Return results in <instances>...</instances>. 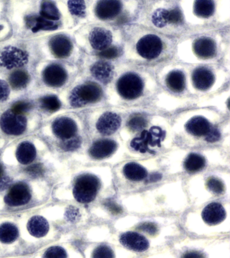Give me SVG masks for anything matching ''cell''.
Masks as SVG:
<instances>
[{
	"label": "cell",
	"instance_id": "cell-27",
	"mask_svg": "<svg viewBox=\"0 0 230 258\" xmlns=\"http://www.w3.org/2000/svg\"><path fill=\"white\" fill-rule=\"evenodd\" d=\"M167 84L174 92H181L185 88V76L182 72L174 71L167 78Z\"/></svg>",
	"mask_w": 230,
	"mask_h": 258
},
{
	"label": "cell",
	"instance_id": "cell-31",
	"mask_svg": "<svg viewBox=\"0 0 230 258\" xmlns=\"http://www.w3.org/2000/svg\"><path fill=\"white\" fill-rule=\"evenodd\" d=\"M215 5L213 0H196L195 12L200 17L208 18L213 15Z\"/></svg>",
	"mask_w": 230,
	"mask_h": 258
},
{
	"label": "cell",
	"instance_id": "cell-26",
	"mask_svg": "<svg viewBox=\"0 0 230 258\" xmlns=\"http://www.w3.org/2000/svg\"><path fill=\"white\" fill-rule=\"evenodd\" d=\"M18 236L19 230L13 224L7 223L0 225V241L11 243L17 240Z\"/></svg>",
	"mask_w": 230,
	"mask_h": 258
},
{
	"label": "cell",
	"instance_id": "cell-34",
	"mask_svg": "<svg viewBox=\"0 0 230 258\" xmlns=\"http://www.w3.org/2000/svg\"><path fill=\"white\" fill-rule=\"evenodd\" d=\"M68 8L74 16L83 17L85 16L86 6L83 0H69Z\"/></svg>",
	"mask_w": 230,
	"mask_h": 258
},
{
	"label": "cell",
	"instance_id": "cell-2",
	"mask_svg": "<svg viewBox=\"0 0 230 258\" xmlns=\"http://www.w3.org/2000/svg\"><path fill=\"white\" fill-rule=\"evenodd\" d=\"M102 96V90L98 84L87 82L76 87L70 96V104L74 107H82L98 102Z\"/></svg>",
	"mask_w": 230,
	"mask_h": 258
},
{
	"label": "cell",
	"instance_id": "cell-39",
	"mask_svg": "<svg viewBox=\"0 0 230 258\" xmlns=\"http://www.w3.org/2000/svg\"><path fill=\"white\" fill-rule=\"evenodd\" d=\"M31 108L32 104L31 103L26 102V101H20V102H16L13 105L11 110L17 114H23L29 112Z\"/></svg>",
	"mask_w": 230,
	"mask_h": 258
},
{
	"label": "cell",
	"instance_id": "cell-4",
	"mask_svg": "<svg viewBox=\"0 0 230 258\" xmlns=\"http://www.w3.org/2000/svg\"><path fill=\"white\" fill-rule=\"evenodd\" d=\"M27 121L23 114H17L12 110L5 112L0 118L2 130L9 135H21L27 128Z\"/></svg>",
	"mask_w": 230,
	"mask_h": 258
},
{
	"label": "cell",
	"instance_id": "cell-47",
	"mask_svg": "<svg viewBox=\"0 0 230 258\" xmlns=\"http://www.w3.org/2000/svg\"><path fill=\"white\" fill-rule=\"evenodd\" d=\"M185 257H203V255H200L199 253H191L189 254H187V255H185Z\"/></svg>",
	"mask_w": 230,
	"mask_h": 258
},
{
	"label": "cell",
	"instance_id": "cell-10",
	"mask_svg": "<svg viewBox=\"0 0 230 258\" xmlns=\"http://www.w3.org/2000/svg\"><path fill=\"white\" fill-rule=\"evenodd\" d=\"M120 241L124 247L135 251H145L149 247L146 238L136 232H127L122 234Z\"/></svg>",
	"mask_w": 230,
	"mask_h": 258
},
{
	"label": "cell",
	"instance_id": "cell-35",
	"mask_svg": "<svg viewBox=\"0 0 230 258\" xmlns=\"http://www.w3.org/2000/svg\"><path fill=\"white\" fill-rule=\"evenodd\" d=\"M147 119L141 115H135L128 122V128L133 131L143 130L147 126Z\"/></svg>",
	"mask_w": 230,
	"mask_h": 258
},
{
	"label": "cell",
	"instance_id": "cell-21",
	"mask_svg": "<svg viewBox=\"0 0 230 258\" xmlns=\"http://www.w3.org/2000/svg\"><path fill=\"white\" fill-rule=\"evenodd\" d=\"M155 129L152 128L151 131H144L141 133L140 136L136 137L133 139L131 142V147L136 151H140V152H146L149 149V145L155 144V140L157 143H159V141L155 139Z\"/></svg>",
	"mask_w": 230,
	"mask_h": 258
},
{
	"label": "cell",
	"instance_id": "cell-16",
	"mask_svg": "<svg viewBox=\"0 0 230 258\" xmlns=\"http://www.w3.org/2000/svg\"><path fill=\"white\" fill-rule=\"evenodd\" d=\"M90 43L93 48L103 50L110 45L112 40V34L110 31L102 28H96L90 32Z\"/></svg>",
	"mask_w": 230,
	"mask_h": 258
},
{
	"label": "cell",
	"instance_id": "cell-42",
	"mask_svg": "<svg viewBox=\"0 0 230 258\" xmlns=\"http://www.w3.org/2000/svg\"><path fill=\"white\" fill-rule=\"evenodd\" d=\"M120 53V50L116 46L107 48L100 52V55L103 58H112L116 57Z\"/></svg>",
	"mask_w": 230,
	"mask_h": 258
},
{
	"label": "cell",
	"instance_id": "cell-28",
	"mask_svg": "<svg viewBox=\"0 0 230 258\" xmlns=\"http://www.w3.org/2000/svg\"><path fill=\"white\" fill-rule=\"evenodd\" d=\"M205 163V159L203 156L197 153H191L186 159L185 167L189 172H197L204 168Z\"/></svg>",
	"mask_w": 230,
	"mask_h": 258
},
{
	"label": "cell",
	"instance_id": "cell-9",
	"mask_svg": "<svg viewBox=\"0 0 230 258\" xmlns=\"http://www.w3.org/2000/svg\"><path fill=\"white\" fill-rule=\"evenodd\" d=\"M52 129L56 137L62 140H66L75 136L77 133V125L72 119L61 117L54 121Z\"/></svg>",
	"mask_w": 230,
	"mask_h": 258
},
{
	"label": "cell",
	"instance_id": "cell-17",
	"mask_svg": "<svg viewBox=\"0 0 230 258\" xmlns=\"http://www.w3.org/2000/svg\"><path fill=\"white\" fill-rule=\"evenodd\" d=\"M194 85L200 90H207L214 82V76L211 71L205 68H199L193 74Z\"/></svg>",
	"mask_w": 230,
	"mask_h": 258
},
{
	"label": "cell",
	"instance_id": "cell-33",
	"mask_svg": "<svg viewBox=\"0 0 230 258\" xmlns=\"http://www.w3.org/2000/svg\"><path fill=\"white\" fill-rule=\"evenodd\" d=\"M152 20L153 24L157 27H163L170 23L169 10H159L153 14Z\"/></svg>",
	"mask_w": 230,
	"mask_h": 258
},
{
	"label": "cell",
	"instance_id": "cell-1",
	"mask_svg": "<svg viewBox=\"0 0 230 258\" xmlns=\"http://www.w3.org/2000/svg\"><path fill=\"white\" fill-rule=\"evenodd\" d=\"M100 187V181L95 175H80L74 184V197L78 203H89L96 199Z\"/></svg>",
	"mask_w": 230,
	"mask_h": 258
},
{
	"label": "cell",
	"instance_id": "cell-8",
	"mask_svg": "<svg viewBox=\"0 0 230 258\" xmlns=\"http://www.w3.org/2000/svg\"><path fill=\"white\" fill-rule=\"evenodd\" d=\"M67 73L65 69L58 64H52L44 70L43 78L44 82L51 87H61L67 80Z\"/></svg>",
	"mask_w": 230,
	"mask_h": 258
},
{
	"label": "cell",
	"instance_id": "cell-48",
	"mask_svg": "<svg viewBox=\"0 0 230 258\" xmlns=\"http://www.w3.org/2000/svg\"><path fill=\"white\" fill-rule=\"evenodd\" d=\"M4 177V169L3 166L0 165V179Z\"/></svg>",
	"mask_w": 230,
	"mask_h": 258
},
{
	"label": "cell",
	"instance_id": "cell-20",
	"mask_svg": "<svg viewBox=\"0 0 230 258\" xmlns=\"http://www.w3.org/2000/svg\"><path fill=\"white\" fill-rule=\"evenodd\" d=\"M188 132L194 136H206L209 133L212 126L209 121L203 117H195L188 122L186 126Z\"/></svg>",
	"mask_w": 230,
	"mask_h": 258
},
{
	"label": "cell",
	"instance_id": "cell-6",
	"mask_svg": "<svg viewBox=\"0 0 230 258\" xmlns=\"http://www.w3.org/2000/svg\"><path fill=\"white\" fill-rule=\"evenodd\" d=\"M139 54L147 59H153L161 53L163 42L158 36L149 34L141 38L136 44Z\"/></svg>",
	"mask_w": 230,
	"mask_h": 258
},
{
	"label": "cell",
	"instance_id": "cell-11",
	"mask_svg": "<svg viewBox=\"0 0 230 258\" xmlns=\"http://www.w3.org/2000/svg\"><path fill=\"white\" fill-rule=\"evenodd\" d=\"M117 143L111 139H102L97 141L89 149V154L93 158L102 159L106 158L116 151Z\"/></svg>",
	"mask_w": 230,
	"mask_h": 258
},
{
	"label": "cell",
	"instance_id": "cell-14",
	"mask_svg": "<svg viewBox=\"0 0 230 258\" xmlns=\"http://www.w3.org/2000/svg\"><path fill=\"white\" fill-rule=\"evenodd\" d=\"M52 53L58 58H66L71 53L72 44L69 38L64 35H57L50 41Z\"/></svg>",
	"mask_w": 230,
	"mask_h": 258
},
{
	"label": "cell",
	"instance_id": "cell-38",
	"mask_svg": "<svg viewBox=\"0 0 230 258\" xmlns=\"http://www.w3.org/2000/svg\"><path fill=\"white\" fill-rule=\"evenodd\" d=\"M207 186L210 190L213 191V193L220 195L224 191V185L219 179L214 178H210L207 182Z\"/></svg>",
	"mask_w": 230,
	"mask_h": 258
},
{
	"label": "cell",
	"instance_id": "cell-19",
	"mask_svg": "<svg viewBox=\"0 0 230 258\" xmlns=\"http://www.w3.org/2000/svg\"><path fill=\"white\" fill-rule=\"evenodd\" d=\"M196 54L201 58H211L216 54V44L211 38H201L196 40L194 44Z\"/></svg>",
	"mask_w": 230,
	"mask_h": 258
},
{
	"label": "cell",
	"instance_id": "cell-18",
	"mask_svg": "<svg viewBox=\"0 0 230 258\" xmlns=\"http://www.w3.org/2000/svg\"><path fill=\"white\" fill-rule=\"evenodd\" d=\"M26 22L28 27L31 28L33 32L40 30H54L58 28V24L55 21L48 20L41 16H27Z\"/></svg>",
	"mask_w": 230,
	"mask_h": 258
},
{
	"label": "cell",
	"instance_id": "cell-44",
	"mask_svg": "<svg viewBox=\"0 0 230 258\" xmlns=\"http://www.w3.org/2000/svg\"><path fill=\"white\" fill-rule=\"evenodd\" d=\"M169 18H170V23L179 24L182 21V14L180 10L175 8V9L169 10Z\"/></svg>",
	"mask_w": 230,
	"mask_h": 258
},
{
	"label": "cell",
	"instance_id": "cell-13",
	"mask_svg": "<svg viewBox=\"0 0 230 258\" xmlns=\"http://www.w3.org/2000/svg\"><path fill=\"white\" fill-rule=\"evenodd\" d=\"M121 10L119 0H100L96 6V14L100 19L110 20L116 17Z\"/></svg>",
	"mask_w": 230,
	"mask_h": 258
},
{
	"label": "cell",
	"instance_id": "cell-45",
	"mask_svg": "<svg viewBox=\"0 0 230 258\" xmlns=\"http://www.w3.org/2000/svg\"><path fill=\"white\" fill-rule=\"evenodd\" d=\"M206 140L209 142H215L220 139V133L217 128L212 127L209 133L205 136Z\"/></svg>",
	"mask_w": 230,
	"mask_h": 258
},
{
	"label": "cell",
	"instance_id": "cell-32",
	"mask_svg": "<svg viewBox=\"0 0 230 258\" xmlns=\"http://www.w3.org/2000/svg\"><path fill=\"white\" fill-rule=\"evenodd\" d=\"M40 102H41L42 108L48 112H56L61 107V102L57 96H53V95L43 97L41 99Z\"/></svg>",
	"mask_w": 230,
	"mask_h": 258
},
{
	"label": "cell",
	"instance_id": "cell-40",
	"mask_svg": "<svg viewBox=\"0 0 230 258\" xmlns=\"http://www.w3.org/2000/svg\"><path fill=\"white\" fill-rule=\"evenodd\" d=\"M45 257H66V251L61 247L49 248L43 255Z\"/></svg>",
	"mask_w": 230,
	"mask_h": 258
},
{
	"label": "cell",
	"instance_id": "cell-46",
	"mask_svg": "<svg viewBox=\"0 0 230 258\" xmlns=\"http://www.w3.org/2000/svg\"><path fill=\"white\" fill-rule=\"evenodd\" d=\"M139 229L143 230V231L146 232L147 233L151 234V235H153V234L156 233L157 230L156 226L154 224L151 223L143 224V225L139 227Z\"/></svg>",
	"mask_w": 230,
	"mask_h": 258
},
{
	"label": "cell",
	"instance_id": "cell-7",
	"mask_svg": "<svg viewBox=\"0 0 230 258\" xmlns=\"http://www.w3.org/2000/svg\"><path fill=\"white\" fill-rule=\"evenodd\" d=\"M31 199V190L27 183L19 182L12 186L5 198V201L11 207H19L29 203Z\"/></svg>",
	"mask_w": 230,
	"mask_h": 258
},
{
	"label": "cell",
	"instance_id": "cell-15",
	"mask_svg": "<svg viewBox=\"0 0 230 258\" xmlns=\"http://www.w3.org/2000/svg\"><path fill=\"white\" fill-rule=\"evenodd\" d=\"M203 219L210 225H217L226 217L225 209L221 204L213 203L208 205L203 211Z\"/></svg>",
	"mask_w": 230,
	"mask_h": 258
},
{
	"label": "cell",
	"instance_id": "cell-50",
	"mask_svg": "<svg viewBox=\"0 0 230 258\" xmlns=\"http://www.w3.org/2000/svg\"><path fill=\"white\" fill-rule=\"evenodd\" d=\"M0 30H1V26H0Z\"/></svg>",
	"mask_w": 230,
	"mask_h": 258
},
{
	"label": "cell",
	"instance_id": "cell-36",
	"mask_svg": "<svg viewBox=\"0 0 230 258\" xmlns=\"http://www.w3.org/2000/svg\"><path fill=\"white\" fill-rule=\"evenodd\" d=\"M81 144V140L78 137H73L69 139L64 140L61 143L62 148L66 151H74L78 149Z\"/></svg>",
	"mask_w": 230,
	"mask_h": 258
},
{
	"label": "cell",
	"instance_id": "cell-41",
	"mask_svg": "<svg viewBox=\"0 0 230 258\" xmlns=\"http://www.w3.org/2000/svg\"><path fill=\"white\" fill-rule=\"evenodd\" d=\"M26 172L33 177H41L43 175L44 172L43 165L40 164V163L31 165V166L27 167L26 169Z\"/></svg>",
	"mask_w": 230,
	"mask_h": 258
},
{
	"label": "cell",
	"instance_id": "cell-22",
	"mask_svg": "<svg viewBox=\"0 0 230 258\" xmlns=\"http://www.w3.org/2000/svg\"><path fill=\"white\" fill-rule=\"evenodd\" d=\"M27 229L33 237H44L49 231V224L47 220L41 216H35L29 220L27 224Z\"/></svg>",
	"mask_w": 230,
	"mask_h": 258
},
{
	"label": "cell",
	"instance_id": "cell-12",
	"mask_svg": "<svg viewBox=\"0 0 230 258\" xmlns=\"http://www.w3.org/2000/svg\"><path fill=\"white\" fill-rule=\"evenodd\" d=\"M121 124V118L118 114L113 112H106L99 119L97 128L99 132L104 135H110L116 132Z\"/></svg>",
	"mask_w": 230,
	"mask_h": 258
},
{
	"label": "cell",
	"instance_id": "cell-29",
	"mask_svg": "<svg viewBox=\"0 0 230 258\" xmlns=\"http://www.w3.org/2000/svg\"><path fill=\"white\" fill-rule=\"evenodd\" d=\"M40 14L42 17L56 21L60 18L59 10L52 0H43L41 5Z\"/></svg>",
	"mask_w": 230,
	"mask_h": 258
},
{
	"label": "cell",
	"instance_id": "cell-23",
	"mask_svg": "<svg viewBox=\"0 0 230 258\" xmlns=\"http://www.w3.org/2000/svg\"><path fill=\"white\" fill-rule=\"evenodd\" d=\"M16 155L20 163L23 165H27L35 160L37 151L31 143L25 141L20 144Z\"/></svg>",
	"mask_w": 230,
	"mask_h": 258
},
{
	"label": "cell",
	"instance_id": "cell-24",
	"mask_svg": "<svg viewBox=\"0 0 230 258\" xmlns=\"http://www.w3.org/2000/svg\"><path fill=\"white\" fill-rule=\"evenodd\" d=\"M91 73L101 82L108 83L112 78L113 68L108 62L98 61L92 67Z\"/></svg>",
	"mask_w": 230,
	"mask_h": 258
},
{
	"label": "cell",
	"instance_id": "cell-30",
	"mask_svg": "<svg viewBox=\"0 0 230 258\" xmlns=\"http://www.w3.org/2000/svg\"><path fill=\"white\" fill-rule=\"evenodd\" d=\"M9 82L11 86L16 90L25 88L29 82V74L25 71H15L10 76Z\"/></svg>",
	"mask_w": 230,
	"mask_h": 258
},
{
	"label": "cell",
	"instance_id": "cell-25",
	"mask_svg": "<svg viewBox=\"0 0 230 258\" xmlns=\"http://www.w3.org/2000/svg\"><path fill=\"white\" fill-rule=\"evenodd\" d=\"M124 173L127 178L134 181H142L147 176L146 169L134 162L128 163L125 165Z\"/></svg>",
	"mask_w": 230,
	"mask_h": 258
},
{
	"label": "cell",
	"instance_id": "cell-43",
	"mask_svg": "<svg viewBox=\"0 0 230 258\" xmlns=\"http://www.w3.org/2000/svg\"><path fill=\"white\" fill-rule=\"evenodd\" d=\"M10 88L7 83L3 80H0V102H5L9 98Z\"/></svg>",
	"mask_w": 230,
	"mask_h": 258
},
{
	"label": "cell",
	"instance_id": "cell-37",
	"mask_svg": "<svg viewBox=\"0 0 230 258\" xmlns=\"http://www.w3.org/2000/svg\"><path fill=\"white\" fill-rule=\"evenodd\" d=\"M93 257L99 258H110L114 257V252H113L110 247L106 245H102L100 246V247H97L96 249H95Z\"/></svg>",
	"mask_w": 230,
	"mask_h": 258
},
{
	"label": "cell",
	"instance_id": "cell-3",
	"mask_svg": "<svg viewBox=\"0 0 230 258\" xmlns=\"http://www.w3.org/2000/svg\"><path fill=\"white\" fill-rule=\"evenodd\" d=\"M117 88L120 96L127 100H134L142 94L143 83L136 74H127L119 80Z\"/></svg>",
	"mask_w": 230,
	"mask_h": 258
},
{
	"label": "cell",
	"instance_id": "cell-49",
	"mask_svg": "<svg viewBox=\"0 0 230 258\" xmlns=\"http://www.w3.org/2000/svg\"><path fill=\"white\" fill-rule=\"evenodd\" d=\"M72 212V215H73V209L72 210V211H70ZM74 215H78V213L77 212H75V213H74ZM70 220H74V217H73V215H72V217H70Z\"/></svg>",
	"mask_w": 230,
	"mask_h": 258
},
{
	"label": "cell",
	"instance_id": "cell-5",
	"mask_svg": "<svg viewBox=\"0 0 230 258\" xmlns=\"http://www.w3.org/2000/svg\"><path fill=\"white\" fill-rule=\"evenodd\" d=\"M28 54L14 46H8L0 53V66L7 69L21 68L27 63Z\"/></svg>",
	"mask_w": 230,
	"mask_h": 258
}]
</instances>
